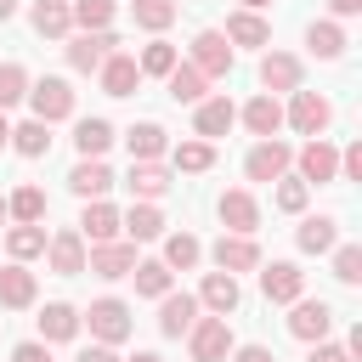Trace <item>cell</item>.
<instances>
[{
    "instance_id": "obj_1",
    "label": "cell",
    "mask_w": 362,
    "mask_h": 362,
    "mask_svg": "<svg viewBox=\"0 0 362 362\" xmlns=\"http://www.w3.org/2000/svg\"><path fill=\"white\" fill-rule=\"evenodd\" d=\"M79 322L90 328V339H96V345H119V339H130V305H124V300H113V294L90 300V311H85Z\"/></svg>"
},
{
    "instance_id": "obj_2",
    "label": "cell",
    "mask_w": 362,
    "mask_h": 362,
    "mask_svg": "<svg viewBox=\"0 0 362 362\" xmlns=\"http://www.w3.org/2000/svg\"><path fill=\"white\" fill-rule=\"evenodd\" d=\"M113 51H119V34H113V28H79V34L68 40V68H74V74H96Z\"/></svg>"
},
{
    "instance_id": "obj_3",
    "label": "cell",
    "mask_w": 362,
    "mask_h": 362,
    "mask_svg": "<svg viewBox=\"0 0 362 362\" xmlns=\"http://www.w3.org/2000/svg\"><path fill=\"white\" fill-rule=\"evenodd\" d=\"M232 328H226V317H198L192 328H187V351H192V362H226L232 356Z\"/></svg>"
},
{
    "instance_id": "obj_4",
    "label": "cell",
    "mask_w": 362,
    "mask_h": 362,
    "mask_svg": "<svg viewBox=\"0 0 362 362\" xmlns=\"http://www.w3.org/2000/svg\"><path fill=\"white\" fill-rule=\"evenodd\" d=\"M28 107H34V119L57 124V119H68V113H74V85H68V79H57V74L28 79Z\"/></svg>"
},
{
    "instance_id": "obj_5",
    "label": "cell",
    "mask_w": 362,
    "mask_h": 362,
    "mask_svg": "<svg viewBox=\"0 0 362 362\" xmlns=\"http://www.w3.org/2000/svg\"><path fill=\"white\" fill-rule=\"evenodd\" d=\"M288 164H294V147L277 141V136H260L243 158V175L249 181H277V175H288Z\"/></svg>"
},
{
    "instance_id": "obj_6",
    "label": "cell",
    "mask_w": 362,
    "mask_h": 362,
    "mask_svg": "<svg viewBox=\"0 0 362 362\" xmlns=\"http://www.w3.org/2000/svg\"><path fill=\"white\" fill-rule=\"evenodd\" d=\"M130 266H136V243H119V238H107V243H90V249H85V272H96L102 283H119V277H130Z\"/></svg>"
},
{
    "instance_id": "obj_7",
    "label": "cell",
    "mask_w": 362,
    "mask_h": 362,
    "mask_svg": "<svg viewBox=\"0 0 362 362\" xmlns=\"http://www.w3.org/2000/svg\"><path fill=\"white\" fill-rule=\"evenodd\" d=\"M192 68H198L204 79H226V74H232V40H226L221 28H204V34L192 40Z\"/></svg>"
},
{
    "instance_id": "obj_8",
    "label": "cell",
    "mask_w": 362,
    "mask_h": 362,
    "mask_svg": "<svg viewBox=\"0 0 362 362\" xmlns=\"http://www.w3.org/2000/svg\"><path fill=\"white\" fill-rule=\"evenodd\" d=\"M288 96H294V102H288V113H283V119H288L300 136H322V130H328V119H334V102H328V96H317V90H288Z\"/></svg>"
},
{
    "instance_id": "obj_9",
    "label": "cell",
    "mask_w": 362,
    "mask_h": 362,
    "mask_svg": "<svg viewBox=\"0 0 362 362\" xmlns=\"http://www.w3.org/2000/svg\"><path fill=\"white\" fill-rule=\"evenodd\" d=\"M45 260H51L57 277H79V272H85V238H79V226L51 232V238H45Z\"/></svg>"
},
{
    "instance_id": "obj_10",
    "label": "cell",
    "mask_w": 362,
    "mask_h": 362,
    "mask_svg": "<svg viewBox=\"0 0 362 362\" xmlns=\"http://www.w3.org/2000/svg\"><path fill=\"white\" fill-rule=\"evenodd\" d=\"M209 255H215V272H232V277L260 266V243H255L249 232H221V243H215Z\"/></svg>"
},
{
    "instance_id": "obj_11",
    "label": "cell",
    "mask_w": 362,
    "mask_h": 362,
    "mask_svg": "<svg viewBox=\"0 0 362 362\" xmlns=\"http://www.w3.org/2000/svg\"><path fill=\"white\" fill-rule=\"evenodd\" d=\"M260 294H266L272 305H294V300L305 294V272H300L294 260H272V266L260 272Z\"/></svg>"
},
{
    "instance_id": "obj_12",
    "label": "cell",
    "mask_w": 362,
    "mask_h": 362,
    "mask_svg": "<svg viewBox=\"0 0 362 362\" xmlns=\"http://www.w3.org/2000/svg\"><path fill=\"white\" fill-rule=\"evenodd\" d=\"M215 215H221V226H226V232H249V238H255V226H260V204H255V192H249V187L221 192Z\"/></svg>"
},
{
    "instance_id": "obj_13",
    "label": "cell",
    "mask_w": 362,
    "mask_h": 362,
    "mask_svg": "<svg viewBox=\"0 0 362 362\" xmlns=\"http://www.w3.org/2000/svg\"><path fill=\"white\" fill-rule=\"evenodd\" d=\"M328 328H334V311H328V300H294V311H288V334L294 339H328Z\"/></svg>"
},
{
    "instance_id": "obj_14",
    "label": "cell",
    "mask_w": 362,
    "mask_h": 362,
    "mask_svg": "<svg viewBox=\"0 0 362 362\" xmlns=\"http://www.w3.org/2000/svg\"><path fill=\"white\" fill-rule=\"evenodd\" d=\"M300 181L305 187H322V181H339V153L322 141V136H311L305 147H300Z\"/></svg>"
},
{
    "instance_id": "obj_15",
    "label": "cell",
    "mask_w": 362,
    "mask_h": 362,
    "mask_svg": "<svg viewBox=\"0 0 362 362\" xmlns=\"http://www.w3.org/2000/svg\"><path fill=\"white\" fill-rule=\"evenodd\" d=\"M232 124H238V107H232L226 96H204V102H192V130H198L204 141L226 136Z\"/></svg>"
},
{
    "instance_id": "obj_16",
    "label": "cell",
    "mask_w": 362,
    "mask_h": 362,
    "mask_svg": "<svg viewBox=\"0 0 362 362\" xmlns=\"http://www.w3.org/2000/svg\"><path fill=\"white\" fill-rule=\"evenodd\" d=\"M238 300H243V288H238V277H232V272H209V277H204V288H198V305H204L209 317H232V311H238Z\"/></svg>"
},
{
    "instance_id": "obj_17",
    "label": "cell",
    "mask_w": 362,
    "mask_h": 362,
    "mask_svg": "<svg viewBox=\"0 0 362 362\" xmlns=\"http://www.w3.org/2000/svg\"><path fill=\"white\" fill-rule=\"evenodd\" d=\"M192 322H198V294H158V334L164 339H181Z\"/></svg>"
},
{
    "instance_id": "obj_18",
    "label": "cell",
    "mask_w": 362,
    "mask_h": 362,
    "mask_svg": "<svg viewBox=\"0 0 362 362\" xmlns=\"http://www.w3.org/2000/svg\"><path fill=\"white\" fill-rule=\"evenodd\" d=\"M96 85H102L107 96H136V85H141V68H136V57L113 51V57L96 68Z\"/></svg>"
},
{
    "instance_id": "obj_19",
    "label": "cell",
    "mask_w": 362,
    "mask_h": 362,
    "mask_svg": "<svg viewBox=\"0 0 362 362\" xmlns=\"http://www.w3.org/2000/svg\"><path fill=\"white\" fill-rule=\"evenodd\" d=\"M124 187H130L136 198H147V204H153V198H164V192H170V170H164L158 158H130Z\"/></svg>"
},
{
    "instance_id": "obj_20",
    "label": "cell",
    "mask_w": 362,
    "mask_h": 362,
    "mask_svg": "<svg viewBox=\"0 0 362 362\" xmlns=\"http://www.w3.org/2000/svg\"><path fill=\"white\" fill-rule=\"evenodd\" d=\"M79 238H85V243H107V238H119V209H113L107 198H85Z\"/></svg>"
},
{
    "instance_id": "obj_21",
    "label": "cell",
    "mask_w": 362,
    "mask_h": 362,
    "mask_svg": "<svg viewBox=\"0 0 362 362\" xmlns=\"http://www.w3.org/2000/svg\"><path fill=\"white\" fill-rule=\"evenodd\" d=\"M260 85L266 90H300V57L294 51H266L260 57Z\"/></svg>"
},
{
    "instance_id": "obj_22",
    "label": "cell",
    "mask_w": 362,
    "mask_h": 362,
    "mask_svg": "<svg viewBox=\"0 0 362 362\" xmlns=\"http://www.w3.org/2000/svg\"><path fill=\"white\" fill-rule=\"evenodd\" d=\"M0 305H6V311H28V305H34V272H28L23 260H11V266L0 272Z\"/></svg>"
},
{
    "instance_id": "obj_23",
    "label": "cell",
    "mask_w": 362,
    "mask_h": 362,
    "mask_svg": "<svg viewBox=\"0 0 362 362\" xmlns=\"http://www.w3.org/2000/svg\"><path fill=\"white\" fill-rule=\"evenodd\" d=\"M68 187H74L79 198H107V187H113V170H107L102 158H79V164L68 170Z\"/></svg>"
},
{
    "instance_id": "obj_24",
    "label": "cell",
    "mask_w": 362,
    "mask_h": 362,
    "mask_svg": "<svg viewBox=\"0 0 362 362\" xmlns=\"http://www.w3.org/2000/svg\"><path fill=\"white\" fill-rule=\"evenodd\" d=\"M294 243H300L305 255H328V249L339 243V221H334V215H305L300 232H294Z\"/></svg>"
},
{
    "instance_id": "obj_25",
    "label": "cell",
    "mask_w": 362,
    "mask_h": 362,
    "mask_svg": "<svg viewBox=\"0 0 362 362\" xmlns=\"http://www.w3.org/2000/svg\"><path fill=\"white\" fill-rule=\"evenodd\" d=\"M79 334V311L68 305V300H51L45 311H40V339L45 345H62V339H74Z\"/></svg>"
},
{
    "instance_id": "obj_26",
    "label": "cell",
    "mask_w": 362,
    "mask_h": 362,
    "mask_svg": "<svg viewBox=\"0 0 362 362\" xmlns=\"http://www.w3.org/2000/svg\"><path fill=\"white\" fill-rule=\"evenodd\" d=\"M28 23H34V34H45V40H68V34H74V17H68V0H34V11H28Z\"/></svg>"
},
{
    "instance_id": "obj_27",
    "label": "cell",
    "mask_w": 362,
    "mask_h": 362,
    "mask_svg": "<svg viewBox=\"0 0 362 362\" xmlns=\"http://www.w3.org/2000/svg\"><path fill=\"white\" fill-rule=\"evenodd\" d=\"M124 147H130V158H164L170 153V136H164V124L141 119V124L124 130Z\"/></svg>"
},
{
    "instance_id": "obj_28",
    "label": "cell",
    "mask_w": 362,
    "mask_h": 362,
    "mask_svg": "<svg viewBox=\"0 0 362 362\" xmlns=\"http://www.w3.org/2000/svg\"><path fill=\"white\" fill-rule=\"evenodd\" d=\"M221 34H226L232 45H266V40H272V28H266V17H260V11H232Z\"/></svg>"
},
{
    "instance_id": "obj_29",
    "label": "cell",
    "mask_w": 362,
    "mask_h": 362,
    "mask_svg": "<svg viewBox=\"0 0 362 362\" xmlns=\"http://www.w3.org/2000/svg\"><path fill=\"white\" fill-rule=\"evenodd\" d=\"M164 85H170V96H175V102H187V107H192V102H204V90H209V79H204L192 62H175V68L164 74Z\"/></svg>"
},
{
    "instance_id": "obj_30",
    "label": "cell",
    "mask_w": 362,
    "mask_h": 362,
    "mask_svg": "<svg viewBox=\"0 0 362 362\" xmlns=\"http://www.w3.org/2000/svg\"><path fill=\"white\" fill-rule=\"evenodd\" d=\"M243 124H249L255 136H277V130H283V107H277V96H272V90H260V96L243 107Z\"/></svg>"
},
{
    "instance_id": "obj_31",
    "label": "cell",
    "mask_w": 362,
    "mask_h": 362,
    "mask_svg": "<svg viewBox=\"0 0 362 362\" xmlns=\"http://www.w3.org/2000/svg\"><path fill=\"white\" fill-rule=\"evenodd\" d=\"M74 147H79V158H102L113 147V124L107 119H79L74 124Z\"/></svg>"
},
{
    "instance_id": "obj_32",
    "label": "cell",
    "mask_w": 362,
    "mask_h": 362,
    "mask_svg": "<svg viewBox=\"0 0 362 362\" xmlns=\"http://www.w3.org/2000/svg\"><path fill=\"white\" fill-rule=\"evenodd\" d=\"M119 226L130 232V243H147V238H164V215L141 198V204H130V215H119Z\"/></svg>"
},
{
    "instance_id": "obj_33",
    "label": "cell",
    "mask_w": 362,
    "mask_h": 362,
    "mask_svg": "<svg viewBox=\"0 0 362 362\" xmlns=\"http://www.w3.org/2000/svg\"><path fill=\"white\" fill-rule=\"evenodd\" d=\"M6 255H11V260H34V255H45V226H40V221H17V226L6 232Z\"/></svg>"
},
{
    "instance_id": "obj_34",
    "label": "cell",
    "mask_w": 362,
    "mask_h": 362,
    "mask_svg": "<svg viewBox=\"0 0 362 362\" xmlns=\"http://www.w3.org/2000/svg\"><path fill=\"white\" fill-rule=\"evenodd\" d=\"M11 147H17L23 158H45V153H51V124H45V119L17 124V130H11Z\"/></svg>"
},
{
    "instance_id": "obj_35",
    "label": "cell",
    "mask_w": 362,
    "mask_h": 362,
    "mask_svg": "<svg viewBox=\"0 0 362 362\" xmlns=\"http://www.w3.org/2000/svg\"><path fill=\"white\" fill-rule=\"evenodd\" d=\"M198 255H204V243H198L192 232H170V238H164V266H170V272H192Z\"/></svg>"
},
{
    "instance_id": "obj_36",
    "label": "cell",
    "mask_w": 362,
    "mask_h": 362,
    "mask_svg": "<svg viewBox=\"0 0 362 362\" xmlns=\"http://www.w3.org/2000/svg\"><path fill=\"white\" fill-rule=\"evenodd\" d=\"M305 45H311V57L334 62V57L345 51V28H339V23H311V28H305Z\"/></svg>"
},
{
    "instance_id": "obj_37",
    "label": "cell",
    "mask_w": 362,
    "mask_h": 362,
    "mask_svg": "<svg viewBox=\"0 0 362 362\" xmlns=\"http://www.w3.org/2000/svg\"><path fill=\"white\" fill-rule=\"evenodd\" d=\"M130 277H136V294H147V300L170 294V266H164V260H136Z\"/></svg>"
},
{
    "instance_id": "obj_38",
    "label": "cell",
    "mask_w": 362,
    "mask_h": 362,
    "mask_svg": "<svg viewBox=\"0 0 362 362\" xmlns=\"http://www.w3.org/2000/svg\"><path fill=\"white\" fill-rule=\"evenodd\" d=\"M130 11H136V28H147V34H158V28H170L175 23V0H130Z\"/></svg>"
},
{
    "instance_id": "obj_39",
    "label": "cell",
    "mask_w": 362,
    "mask_h": 362,
    "mask_svg": "<svg viewBox=\"0 0 362 362\" xmlns=\"http://www.w3.org/2000/svg\"><path fill=\"white\" fill-rule=\"evenodd\" d=\"M175 62H181V57H175V45H170V40H153V45H141V57H136L141 79H147V74H158V79H164Z\"/></svg>"
},
{
    "instance_id": "obj_40",
    "label": "cell",
    "mask_w": 362,
    "mask_h": 362,
    "mask_svg": "<svg viewBox=\"0 0 362 362\" xmlns=\"http://www.w3.org/2000/svg\"><path fill=\"white\" fill-rule=\"evenodd\" d=\"M6 215H11V221H45V192H40V187H17V192L6 198Z\"/></svg>"
},
{
    "instance_id": "obj_41",
    "label": "cell",
    "mask_w": 362,
    "mask_h": 362,
    "mask_svg": "<svg viewBox=\"0 0 362 362\" xmlns=\"http://www.w3.org/2000/svg\"><path fill=\"white\" fill-rule=\"evenodd\" d=\"M74 28H107L113 23V0H68Z\"/></svg>"
},
{
    "instance_id": "obj_42",
    "label": "cell",
    "mask_w": 362,
    "mask_h": 362,
    "mask_svg": "<svg viewBox=\"0 0 362 362\" xmlns=\"http://www.w3.org/2000/svg\"><path fill=\"white\" fill-rule=\"evenodd\" d=\"M170 158H175V170H187V175H198V170H209V164H215V147H209V141L198 136V141H181V147H175Z\"/></svg>"
},
{
    "instance_id": "obj_43",
    "label": "cell",
    "mask_w": 362,
    "mask_h": 362,
    "mask_svg": "<svg viewBox=\"0 0 362 362\" xmlns=\"http://www.w3.org/2000/svg\"><path fill=\"white\" fill-rule=\"evenodd\" d=\"M28 96V68L23 62H0V107H17Z\"/></svg>"
},
{
    "instance_id": "obj_44",
    "label": "cell",
    "mask_w": 362,
    "mask_h": 362,
    "mask_svg": "<svg viewBox=\"0 0 362 362\" xmlns=\"http://www.w3.org/2000/svg\"><path fill=\"white\" fill-rule=\"evenodd\" d=\"M305 198H311V187H305L300 175H277V209H283V215H300Z\"/></svg>"
},
{
    "instance_id": "obj_45",
    "label": "cell",
    "mask_w": 362,
    "mask_h": 362,
    "mask_svg": "<svg viewBox=\"0 0 362 362\" xmlns=\"http://www.w3.org/2000/svg\"><path fill=\"white\" fill-rule=\"evenodd\" d=\"M334 277H339L345 288L362 283V249H356V243H339V249H334Z\"/></svg>"
},
{
    "instance_id": "obj_46",
    "label": "cell",
    "mask_w": 362,
    "mask_h": 362,
    "mask_svg": "<svg viewBox=\"0 0 362 362\" xmlns=\"http://www.w3.org/2000/svg\"><path fill=\"white\" fill-rule=\"evenodd\" d=\"M339 175H345V181H362V141H351V147L339 153Z\"/></svg>"
},
{
    "instance_id": "obj_47",
    "label": "cell",
    "mask_w": 362,
    "mask_h": 362,
    "mask_svg": "<svg viewBox=\"0 0 362 362\" xmlns=\"http://www.w3.org/2000/svg\"><path fill=\"white\" fill-rule=\"evenodd\" d=\"M305 362H351V351L345 345H328V339H311V356Z\"/></svg>"
},
{
    "instance_id": "obj_48",
    "label": "cell",
    "mask_w": 362,
    "mask_h": 362,
    "mask_svg": "<svg viewBox=\"0 0 362 362\" xmlns=\"http://www.w3.org/2000/svg\"><path fill=\"white\" fill-rule=\"evenodd\" d=\"M11 362H51V351H45V339H23L11 351Z\"/></svg>"
},
{
    "instance_id": "obj_49",
    "label": "cell",
    "mask_w": 362,
    "mask_h": 362,
    "mask_svg": "<svg viewBox=\"0 0 362 362\" xmlns=\"http://www.w3.org/2000/svg\"><path fill=\"white\" fill-rule=\"evenodd\" d=\"M232 362H277L266 345H232Z\"/></svg>"
},
{
    "instance_id": "obj_50",
    "label": "cell",
    "mask_w": 362,
    "mask_h": 362,
    "mask_svg": "<svg viewBox=\"0 0 362 362\" xmlns=\"http://www.w3.org/2000/svg\"><path fill=\"white\" fill-rule=\"evenodd\" d=\"M74 362H119V356H113V345H85Z\"/></svg>"
},
{
    "instance_id": "obj_51",
    "label": "cell",
    "mask_w": 362,
    "mask_h": 362,
    "mask_svg": "<svg viewBox=\"0 0 362 362\" xmlns=\"http://www.w3.org/2000/svg\"><path fill=\"white\" fill-rule=\"evenodd\" d=\"M328 11H334V17H356V11H362V0H328Z\"/></svg>"
},
{
    "instance_id": "obj_52",
    "label": "cell",
    "mask_w": 362,
    "mask_h": 362,
    "mask_svg": "<svg viewBox=\"0 0 362 362\" xmlns=\"http://www.w3.org/2000/svg\"><path fill=\"white\" fill-rule=\"evenodd\" d=\"M0 147H11V124H6V107H0Z\"/></svg>"
},
{
    "instance_id": "obj_53",
    "label": "cell",
    "mask_w": 362,
    "mask_h": 362,
    "mask_svg": "<svg viewBox=\"0 0 362 362\" xmlns=\"http://www.w3.org/2000/svg\"><path fill=\"white\" fill-rule=\"evenodd\" d=\"M6 17H17V0H0V23H6Z\"/></svg>"
},
{
    "instance_id": "obj_54",
    "label": "cell",
    "mask_w": 362,
    "mask_h": 362,
    "mask_svg": "<svg viewBox=\"0 0 362 362\" xmlns=\"http://www.w3.org/2000/svg\"><path fill=\"white\" fill-rule=\"evenodd\" d=\"M130 362H164V356H158V351H136Z\"/></svg>"
},
{
    "instance_id": "obj_55",
    "label": "cell",
    "mask_w": 362,
    "mask_h": 362,
    "mask_svg": "<svg viewBox=\"0 0 362 362\" xmlns=\"http://www.w3.org/2000/svg\"><path fill=\"white\" fill-rule=\"evenodd\" d=\"M260 6H272V0H243V11H260Z\"/></svg>"
},
{
    "instance_id": "obj_56",
    "label": "cell",
    "mask_w": 362,
    "mask_h": 362,
    "mask_svg": "<svg viewBox=\"0 0 362 362\" xmlns=\"http://www.w3.org/2000/svg\"><path fill=\"white\" fill-rule=\"evenodd\" d=\"M6 221H11V215H6V198H0V226H6Z\"/></svg>"
}]
</instances>
